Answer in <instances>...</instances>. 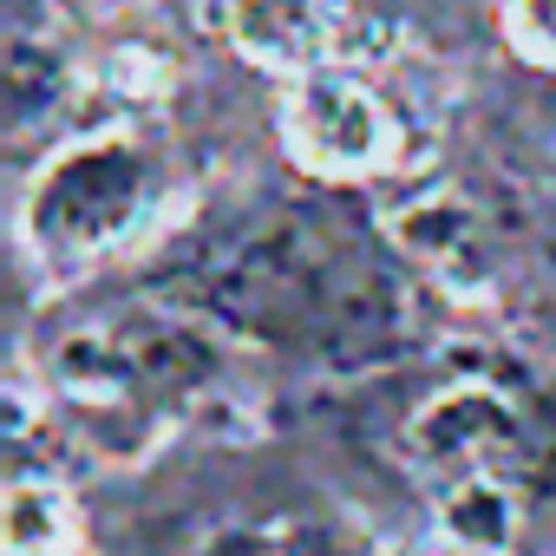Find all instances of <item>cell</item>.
Masks as SVG:
<instances>
[{"instance_id": "8992f818", "label": "cell", "mask_w": 556, "mask_h": 556, "mask_svg": "<svg viewBox=\"0 0 556 556\" xmlns=\"http://www.w3.org/2000/svg\"><path fill=\"white\" fill-rule=\"evenodd\" d=\"M439 543L452 556H517V536H523V504L510 491L504 471L491 478H465V484H445L439 491Z\"/></svg>"}, {"instance_id": "7a4b0ae2", "label": "cell", "mask_w": 556, "mask_h": 556, "mask_svg": "<svg viewBox=\"0 0 556 556\" xmlns=\"http://www.w3.org/2000/svg\"><path fill=\"white\" fill-rule=\"evenodd\" d=\"M282 138L289 157L315 177L334 184H361L400 164L406 138H400V112L393 99L354 66V60H321L302 79H289L282 99Z\"/></svg>"}, {"instance_id": "6da1fadb", "label": "cell", "mask_w": 556, "mask_h": 556, "mask_svg": "<svg viewBox=\"0 0 556 556\" xmlns=\"http://www.w3.org/2000/svg\"><path fill=\"white\" fill-rule=\"evenodd\" d=\"M170 197L164 151L131 125L79 131L34 170L21 197V249L47 268H86L138 249Z\"/></svg>"}, {"instance_id": "ba28073f", "label": "cell", "mask_w": 556, "mask_h": 556, "mask_svg": "<svg viewBox=\"0 0 556 556\" xmlns=\"http://www.w3.org/2000/svg\"><path fill=\"white\" fill-rule=\"evenodd\" d=\"M105 86L125 99V105H157L164 86H170V60L157 47H118L105 60Z\"/></svg>"}, {"instance_id": "277c9868", "label": "cell", "mask_w": 556, "mask_h": 556, "mask_svg": "<svg viewBox=\"0 0 556 556\" xmlns=\"http://www.w3.org/2000/svg\"><path fill=\"white\" fill-rule=\"evenodd\" d=\"M223 40L268 73L302 79L321 60H341V14L334 0H210Z\"/></svg>"}, {"instance_id": "9c48e42d", "label": "cell", "mask_w": 556, "mask_h": 556, "mask_svg": "<svg viewBox=\"0 0 556 556\" xmlns=\"http://www.w3.org/2000/svg\"><path fill=\"white\" fill-rule=\"evenodd\" d=\"M504 34L530 66H556V0H510Z\"/></svg>"}, {"instance_id": "5b68a950", "label": "cell", "mask_w": 556, "mask_h": 556, "mask_svg": "<svg viewBox=\"0 0 556 556\" xmlns=\"http://www.w3.org/2000/svg\"><path fill=\"white\" fill-rule=\"evenodd\" d=\"M387 236L432 275H465L484 249L478 236V210L458 190H413L406 203L387 210Z\"/></svg>"}, {"instance_id": "52a82bcc", "label": "cell", "mask_w": 556, "mask_h": 556, "mask_svg": "<svg viewBox=\"0 0 556 556\" xmlns=\"http://www.w3.org/2000/svg\"><path fill=\"white\" fill-rule=\"evenodd\" d=\"M79 504L53 471H14L0 491V556H73Z\"/></svg>"}, {"instance_id": "30bf717a", "label": "cell", "mask_w": 556, "mask_h": 556, "mask_svg": "<svg viewBox=\"0 0 556 556\" xmlns=\"http://www.w3.org/2000/svg\"><path fill=\"white\" fill-rule=\"evenodd\" d=\"M105 8H118V0H105Z\"/></svg>"}, {"instance_id": "3957f363", "label": "cell", "mask_w": 556, "mask_h": 556, "mask_svg": "<svg viewBox=\"0 0 556 556\" xmlns=\"http://www.w3.org/2000/svg\"><path fill=\"white\" fill-rule=\"evenodd\" d=\"M523 445V419L517 406L484 387V380H458L445 393H432L413 426H406V452H413V471L445 491V484H465V478H491L517 458Z\"/></svg>"}]
</instances>
